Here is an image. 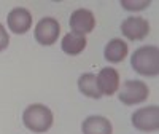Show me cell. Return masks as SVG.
I'll return each instance as SVG.
<instances>
[{
	"mask_svg": "<svg viewBox=\"0 0 159 134\" xmlns=\"http://www.w3.org/2000/svg\"><path fill=\"white\" fill-rule=\"evenodd\" d=\"M54 117L49 107L43 104H30L22 112V123L32 132L43 134L48 129H51Z\"/></svg>",
	"mask_w": 159,
	"mask_h": 134,
	"instance_id": "obj_2",
	"label": "cell"
},
{
	"mask_svg": "<svg viewBox=\"0 0 159 134\" xmlns=\"http://www.w3.org/2000/svg\"><path fill=\"white\" fill-rule=\"evenodd\" d=\"M10 45V35L7 32V29L3 27V24H0V53L5 51Z\"/></svg>",
	"mask_w": 159,
	"mask_h": 134,
	"instance_id": "obj_15",
	"label": "cell"
},
{
	"mask_svg": "<svg viewBox=\"0 0 159 134\" xmlns=\"http://www.w3.org/2000/svg\"><path fill=\"white\" fill-rule=\"evenodd\" d=\"M83 134H113V126L108 118L102 115H91L81 123Z\"/></svg>",
	"mask_w": 159,
	"mask_h": 134,
	"instance_id": "obj_10",
	"label": "cell"
},
{
	"mask_svg": "<svg viewBox=\"0 0 159 134\" xmlns=\"http://www.w3.org/2000/svg\"><path fill=\"white\" fill-rule=\"evenodd\" d=\"M59 35H61V24L54 18H49V16L42 18L35 26L34 37L38 45H43V46L54 45L59 40Z\"/></svg>",
	"mask_w": 159,
	"mask_h": 134,
	"instance_id": "obj_4",
	"label": "cell"
},
{
	"mask_svg": "<svg viewBox=\"0 0 159 134\" xmlns=\"http://www.w3.org/2000/svg\"><path fill=\"white\" fill-rule=\"evenodd\" d=\"M132 126L142 132H153L159 129V107L148 105L132 113Z\"/></svg>",
	"mask_w": 159,
	"mask_h": 134,
	"instance_id": "obj_5",
	"label": "cell"
},
{
	"mask_svg": "<svg viewBox=\"0 0 159 134\" xmlns=\"http://www.w3.org/2000/svg\"><path fill=\"white\" fill-rule=\"evenodd\" d=\"M88 42H86V37L84 35H80L75 32H69L62 37V42H61V48L65 55L69 56H78L80 53H83L86 48Z\"/></svg>",
	"mask_w": 159,
	"mask_h": 134,
	"instance_id": "obj_11",
	"label": "cell"
},
{
	"mask_svg": "<svg viewBox=\"0 0 159 134\" xmlns=\"http://www.w3.org/2000/svg\"><path fill=\"white\" fill-rule=\"evenodd\" d=\"M69 24H70V29L75 34H80V35L86 37L96 27V16H94V13H92L91 10L78 8L70 15Z\"/></svg>",
	"mask_w": 159,
	"mask_h": 134,
	"instance_id": "obj_7",
	"label": "cell"
},
{
	"mask_svg": "<svg viewBox=\"0 0 159 134\" xmlns=\"http://www.w3.org/2000/svg\"><path fill=\"white\" fill-rule=\"evenodd\" d=\"M121 34L130 42H139L150 34V22L140 16H129L121 22Z\"/></svg>",
	"mask_w": 159,
	"mask_h": 134,
	"instance_id": "obj_6",
	"label": "cell"
},
{
	"mask_svg": "<svg viewBox=\"0 0 159 134\" xmlns=\"http://www.w3.org/2000/svg\"><path fill=\"white\" fill-rule=\"evenodd\" d=\"M150 88L142 80H126L119 89L118 99L124 105H137L148 99Z\"/></svg>",
	"mask_w": 159,
	"mask_h": 134,
	"instance_id": "obj_3",
	"label": "cell"
},
{
	"mask_svg": "<svg viewBox=\"0 0 159 134\" xmlns=\"http://www.w3.org/2000/svg\"><path fill=\"white\" fill-rule=\"evenodd\" d=\"M127 51H129V46H127V43L124 42V40L113 38V40H110V42L105 45L103 58L107 59L108 62L118 64V62H121L127 56Z\"/></svg>",
	"mask_w": 159,
	"mask_h": 134,
	"instance_id": "obj_12",
	"label": "cell"
},
{
	"mask_svg": "<svg viewBox=\"0 0 159 134\" xmlns=\"http://www.w3.org/2000/svg\"><path fill=\"white\" fill-rule=\"evenodd\" d=\"M7 24H8L10 32L18 34V35H24L32 27V15L27 8L16 7L8 13Z\"/></svg>",
	"mask_w": 159,
	"mask_h": 134,
	"instance_id": "obj_8",
	"label": "cell"
},
{
	"mask_svg": "<svg viewBox=\"0 0 159 134\" xmlns=\"http://www.w3.org/2000/svg\"><path fill=\"white\" fill-rule=\"evenodd\" d=\"M97 86L102 96H111L119 88V74L113 67H103L96 75Z\"/></svg>",
	"mask_w": 159,
	"mask_h": 134,
	"instance_id": "obj_9",
	"label": "cell"
},
{
	"mask_svg": "<svg viewBox=\"0 0 159 134\" xmlns=\"http://www.w3.org/2000/svg\"><path fill=\"white\" fill-rule=\"evenodd\" d=\"M130 65L143 77H156L159 74V50L154 45H145L132 53Z\"/></svg>",
	"mask_w": 159,
	"mask_h": 134,
	"instance_id": "obj_1",
	"label": "cell"
},
{
	"mask_svg": "<svg viewBox=\"0 0 159 134\" xmlns=\"http://www.w3.org/2000/svg\"><path fill=\"white\" fill-rule=\"evenodd\" d=\"M78 89L81 94L88 96V98H92V99H99L102 98L100 91H99V86H97V78H96V74H81L78 78Z\"/></svg>",
	"mask_w": 159,
	"mask_h": 134,
	"instance_id": "obj_13",
	"label": "cell"
},
{
	"mask_svg": "<svg viewBox=\"0 0 159 134\" xmlns=\"http://www.w3.org/2000/svg\"><path fill=\"white\" fill-rule=\"evenodd\" d=\"M150 3H151L150 0H143V2H130V0H123V2H121L123 8H126V10H129V11H137V10L140 11V10H145Z\"/></svg>",
	"mask_w": 159,
	"mask_h": 134,
	"instance_id": "obj_14",
	"label": "cell"
}]
</instances>
